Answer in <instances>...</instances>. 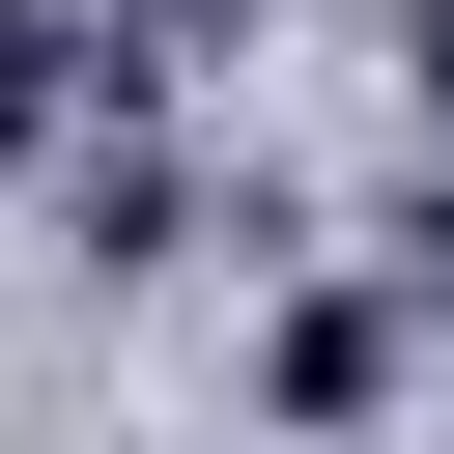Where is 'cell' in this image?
Instances as JSON below:
<instances>
[{"label":"cell","instance_id":"1","mask_svg":"<svg viewBox=\"0 0 454 454\" xmlns=\"http://www.w3.org/2000/svg\"><path fill=\"white\" fill-rule=\"evenodd\" d=\"M397 397V312H284V426H369Z\"/></svg>","mask_w":454,"mask_h":454},{"label":"cell","instance_id":"2","mask_svg":"<svg viewBox=\"0 0 454 454\" xmlns=\"http://www.w3.org/2000/svg\"><path fill=\"white\" fill-rule=\"evenodd\" d=\"M57 85H85V57H57V0H0V170L57 142Z\"/></svg>","mask_w":454,"mask_h":454},{"label":"cell","instance_id":"3","mask_svg":"<svg viewBox=\"0 0 454 454\" xmlns=\"http://www.w3.org/2000/svg\"><path fill=\"white\" fill-rule=\"evenodd\" d=\"M397 85H426V142H454V0H426V28H397Z\"/></svg>","mask_w":454,"mask_h":454}]
</instances>
